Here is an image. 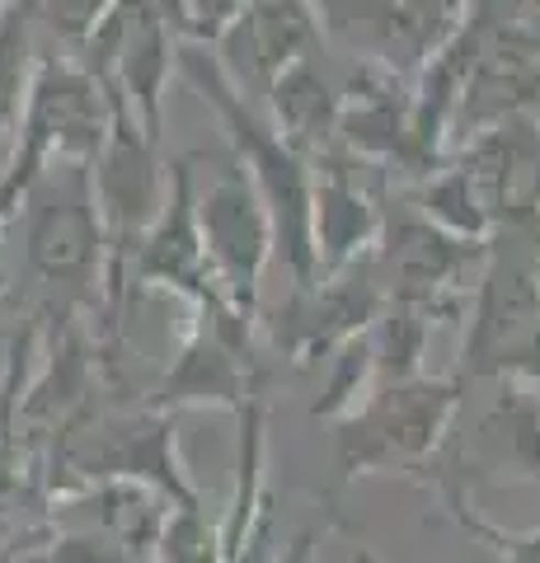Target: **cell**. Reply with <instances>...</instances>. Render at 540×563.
I'll list each match as a JSON object with an SVG mask.
<instances>
[{"mask_svg":"<svg viewBox=\"0 0 540 563\" xmlns=\"http://www.w3.org/2000/svg\"><path fill=\"white\" fill-rule=\"evenodd\" d=\"M212 235H217V250L231 258L235 287L250 291L258 258H264V221H258L245 184H225L212 198Z\"/></svg>","mask_w":540,"mask_h":563,"instance_id":"1","label":"cell"}]
</instances>
